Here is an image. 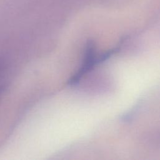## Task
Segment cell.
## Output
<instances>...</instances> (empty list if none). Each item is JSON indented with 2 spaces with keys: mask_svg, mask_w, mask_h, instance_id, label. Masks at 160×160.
Wrapping results in <instances>:
<instances>
[]
</instances>
